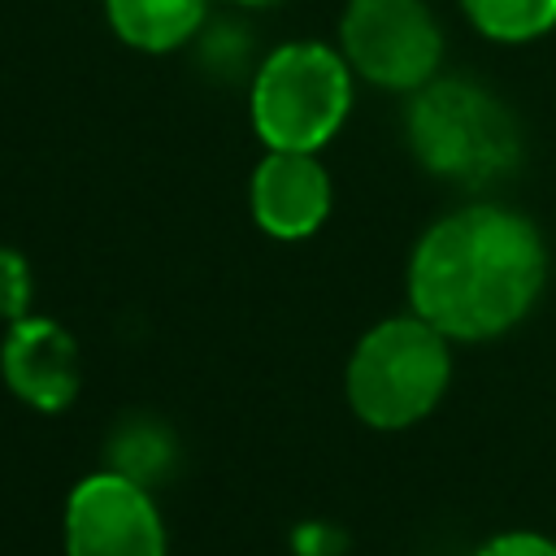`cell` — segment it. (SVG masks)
I'll return each instance as SVG.
<instances>
[{
	"label": "cell",
	"mask_w": 556,
	"mask_h": 556,
	"mask_svg": "<svg viewBox=\"0 0 556 556\" xmlns=\"http://www.w3.org/2000/svg\"><path fill=\"white\" fill-rule=\"evenodd\" d=\"M547 248L539 226L504 204L439 217L413 248L408 304L443 339L482 343L513 330L539 300Z\"/></svg>",
	"instance_id": "1"
},
{
	"label": "cell",
	"mask_w": 556,
	"mask_h": 556,
	"mask_svg": "<svg viewBox=\"0 0 556 556\" xmlns=\"http://www.w3.org/2000/svg\"><path fill=\"white\" fill-rule=\"evenodd\" d=\"M408 148L426 174L456 187H486L517 169L521 126L486 87L465 78H434L413 91Z\"/></svg>",
	"instance_id": "2"
},
{
	"label": "cell",
	"mask_w": 556,
	"mask_h": 556,
	"mask_svg": "<svg viewBox=\"0 0 556 556\" xmlns=\"http://www.w3.org/2000/svg\"><path fill=\"white\" fill-rule=\"evenodd\" d=\"M352 109V65L343 52L295 39L274 48L248 96L252 130L269 152H321Z\"/></svg>",
	"instance_id": "3"
},
{
	"label": "cell",
	"mask_w": 556,
	"mask_h": 556,
	"mask_svg": "<svg viewBox=\"0 0 556 556\" xmlns=\"http://www.w3.org/2000/svg\"><path fill=\"white\" fill-rule=\"evenodd\" d=\"M452 378L447 339L417 313L361 334L348 361V404L374 430H404L434 413Z\"/></svg>",
	"instance_id": "4"
},
{
	"label": "cell",
	"mask_w": 556,
	"mask_h": 556,
	"mask_svg": "<svg viewBox=\"0 0 556 556\" xmlns=\"http://www.w3.org/2000/svg\"><path fill=\"white\" fill-rule=\"evenodd\" d=\"M339 43L352 74L387 91H421L434 83L443 56V35L426 0H348Z\"/></svg>",
	"instance_id": "5"
},
{
	"label": "cell",
	"mask_w": 556,
	"mask_h": 556,
	"mask_svg": "<svg viewBox=\"0 0 556 556\" xmlns=\"http://www.w3.org/2000/svg\"><path fill=\"white\" fill-rule=\"evenodd\" d=\"M65 556H165V521L148 486L122 469L74 482L65 500Z\"/></svg>",
	"instance_id": "6"
},
{
	"label": "cell",
	"mask_w": 556,
	"mask_h": 556,
	"mask_svg": "<svg viewBox=\"0 0 556 556\" xmlns=\"http://www.w3.org/2000/svg\"><path fill=\"white\" fill-rule=\"evenodd\" d=\"M0 374L4 387L39 408V413H61L74 404L78 387H83V356L74 334L52 321V317H17L4 330L0 343Z\"/></svg>",
	"instance_id": "7"
},
{
	"label": "cell",
	"mask_w": 556,
	"mask_h": 556,
	"mask_svg": "<svg viewBox=\"0 0 556 556\" xmlns=\"http://www.w3.org/2000/svg\"><path fill=\"white\" fill-rule=\"evenodd\" d=\"M330 174L317 152H265L248 182V208L274 239H308L330 217Z\"/></svg>",
	"instance_id": "8"
},
{
	"label": "cell",
	"mask_w": 556,
	"mask_h": 556,
	"mask_svg": "<svg viewBox=\"0 0 556 556\" xmlns=\"http://www.w3.org/2000/svg\"><path fill=\"white\" fill-rule=\"evenodd\" d=\"M204 9L208 0H104L113 35L139 52L182 48L200 30Z\"/></svg>",
	"instance_id": "9"
},
{
	"label": "cell",
	"mask_w": 556,
	"mask_h": 556,
	"mask_svg": "<svg viewBox=\"0 0 556 556\" xmlns=\"http://www.w3.org/2000/svg\"><path fill=\"white\" fill-rule=\"evenodd\" d=\"M460 9L495 43H530L556 26V0H460Z\"/></svg>",
	"instance_id": "10"
},
{
	"label": "cell",
	"mask_w": 556,
	"mask_h": 556,
	"mask_svg": "<svg viewBox=\"0 0 556 556\" xmlns=\"http://www.w3.org/2000/svg\"><path fill=\"white\" fill-rule=\"evenodd\" d=\"M30 313V265L22 252L0 243V321H17Z\"/></svg>",
	"instance_id": "11"
},
{
	"label": "cell",
	"mask_w": 556,
	"mask_h": 556,
	"mask_svg": "<svg viewBox=\"0 0 556 556\" xmlns=\"http://www.w3.org/2000/svg\"><path fill=\"white\" fill-rule=\"evenodd\" d=\"M473 556H556V543L534 530H508V534L486 539Z\"/></svg>",
	"instance_id": "12"
},
{
	"label": "cell",
	"mask_w": 556,
	"mask_h": 556,
	"mask_svg": "<svg viewBox=\"0 0 556 556\" xmlns=\"http://www.w3.org/2000/svg\"><path fill=\"white\" fill-rule=\"evenodd\" d=\"M239 4H274V0H239Z\"/></svg>",
	"instance_id": "13"
}]
</instances>
